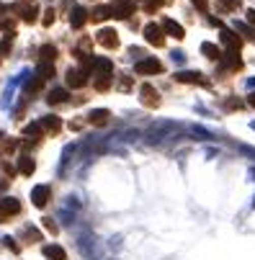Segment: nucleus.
Listing matches in <instances>:
<instances>
[{
    "label": "nucleus",
    "instance_id": "31",
    "mask_svg": "<svg viewBox=\"0 0 255 260\" xmlns=\"http://www.w3.org/2000/svg\"><path fill=\"white\" fill-rule=\"evenodd\" d=\"M52 23H54V11L47 8V11H44V26H52Z\"/></svg>",
    "mask_w": 255,
    "mask_h": 260
},
{
    "label": "nucleus",
    "instance_id": "17",
    "mask_svg": "<svg viewBox=\"0 0 255 260\" xmlns=\"http://www.w3.org/2000/svg\"><path fill=\"white\" fill-rule=\"evenodd\" d=\"M67 98H70L67 88H54V90H49V95H47V103H49V106H59V103H65Z\"/></svg>",
    "mask_w": 255,
    "mask_h": 260
},
{
    "label": "nucleus",
    "instance_id": "12",
    "mask_svg": "<svg viewBox=\"0 0 255 260\" xmlns=\"http://www.w3.org/2000/svg\"><path fill=\"white\" fill-rule=\"evenodd\" d=\"M178 83H196V85H209V80L201 75V72H175Z\"/></svg>",
    "mask_w": 255,
    "mask_h": 260
},
{
    "label": "nucleus",
    "instance_id": "3",
    "mask_svg": "<svg viewBox=\"0 0 255 260\" xmlns=\"http://www.w3.org/2000/svg\"><path fill=\"white\" fill-rule=\"evenodd\" d=\"M31 201H34L36 209H44L52 201V188L49 185H34L31 188Z\"/></svg>",
    "mask_w": 255,
    "mask_h": 260
},
{
    "label": "nucleus",
    "instance_id": "25",
    "mask_svg": "<svg viewBox=\"0 0 255 260\" xmlns=\"http://www.w3.org/2000/svg\"><path fill=\"white\" fill-rule=\"evenodd\" d=\"M42 80H47V78H54V64L52 62H42L39 64V72H36Z\"/></svg>",
    "mask_w": 255,
    "mask_h": 260
},
{
    "label": "nucleus",
    "instance_id": "6",
    "mask_svg": "<svg viewBox=\"0 0 255 260\" xmlns=\"http://www.w3.org/2000/svg\"><path fill=\"white\" fill-rule=\"evenodd\" d=\"M163 34L165 31L157 23H147V26H144V39H147V44H152V47H163L165 44V36Z\"/></svg>",
    "mask_w": 255,
    "mask_h": 260
},
{
    "label": "nucleus",
    "instance_id": "5",
    "mask_svg": "<svg viewBox=\"0 0 255 260\" xmlns=\"http://www.w3.org/2000/svg\"><path fill=\"white\" fill-rule=\"evenodd\" d=\"M139 101H142V106H147V108H157V106H160V93H157L152 85L144 83V85L139 88Z\"/></svg>",
    "mask_w": 255,
    "mask_h": 260
},
{
    "label": "nucleus",
    "instance_id": "18",
    "mask_svg": "<svg viewBox=\"0 0 255 260\" xmlns=\"http://www.w3.org/2000/svg\"><path fill=\"white\" fill-rule=\"evenodd\" d=\"M34 170H36V162H34V157H28V155H21V157H18V173H21V175H34Z\"/></svg>",
    "mask_w": 255,
    "mask_h": 260
},
{
    "label": "nucleus",
    "instance_id": "23",
    "mask_svg": "<svg viewBox=\"0 0 255 260\" xmlns=\"http://www.w3.org/2000/svg\"><path fill=\"white\" fill-rule=\"evenodd\" d=\"M39 57H42V62H54V59H57V47L44 44V47L39 49Z\"/></svg>",
    "mask_w": 255,
    "mask_h": 260
},
{
    "label": "nucleus",
    "instance_id": "22",
    "mask_svg": "<svg viewBox=\"0 0 255 260\" xmlns=\"http://www.w3.org/2000/svg\"><path fill=\"white\" fill-rule=\"evenodd\" d=\"M23 240H26V242H44L42 230H36V227H26V230H23Z\"/></svg>",
    "mask_w": 255,
    "mask_h": 260
},
{
    "label": "nucleus",
    "instance_id": "24",
    "mask_svg": "<svg viewBox=\"0 0 255 260\" xmlns=\"http://www.w3.org/2000/svg\"><path fill=\"white\" fill-rule=\"evenodd\" d=\"M18 13L23 16V21H26V23H34V21H36V13H39V8H36V6L21 8V6H18Z\"/></svg>",
    "mask_w": 255,
    "mask_h": 260
},
{
    "label": "nucleus",
    "instance_id": "2",
    "mask_svg": "<svg viewBox=\"0 0 255 260\" xmlns=\"http://www.w3.org/2000/svg\"><path fill=\"white\" fill-rule=\"evenodd\" d=\"M134 72H137V75H160V72H163V62L155 59V57L139 59V62L134 64Z\"/></svg>",
    "mask_w": 255,
    "mask_h": 260
},
{
    "label": "nucleus",
    "instance_id": "20",
    "mask_svg": "<svg viewBox=\"0 0 255 260\" xmlns=\"http://www.w3.org/2000/svg\"><path fill=\"white\" fill-rule=\"evenodd\" d=\"M201 52H204V57H209V59H222V49L216 47V44H211V42H204V44H201Z\"/></svg>",
    "mask_w": 255,
    "mask_h": 260
},
{
    "label": "nucleus",
    "instance_id": "7",
    "mask_svg": "<svg viewBox=\"0 0 255 260\" xmlns=\"http://www.w3.org/2000/svg\"><path fill=\"white\" fill-rule=\"evenodd\" d=\"M85 21H88V11L83 6H72V11H70V26L75 28V31H80L85 26Z\"/></svg>",
    "mask_w": 255,
    "mask_h": 260
},
{
    "label": "nucleus",
    "instance_id": "15",
    "mask_svg": "<svg viewBox=\"0 0 255 260\" xmlns=\"http://www.w3.org/2000/svg\"><path fill=\"white\" fill-rule=\"evenodd\" d=\"M114 16H116V18H132V16H134V3H132V0L116 3V6H114Z\"/></svg>",
    "mask_w": 255,
    "mask_h": 260
},
{
    "label": "nucleus",
    "instance_id": "9",
    "mask_svg": "<svg viewBox=\"0 0 255 260\" xmlns=\"http://www.w3.org/2000/svg\"><path fill=\"white\" fill-rule=\"evenodd\" d=\"M42 137H44V129H42V124H39V121H31L28 126H23V139H28V144L39 142Z\"/></svg>",
    "mask_w": 255,
    "mask_h": 260
},
{
    "label": "nucleus",
    "instance_id": "34",
    "mask_svg": "<svg viewBox=\"0 0 255 260\" xmlns=\"http://www.w3.org/2000/svg\"><path fill=\"white\" fill-rule=\"evenodd\" d=\"M119 88H121V90H132V80H121Z\"/></svg>",
    "mask_w": 255,
    "mask_h": 260
},
{
    "label": "nucleus",
    "instance_id": "21",
    "mask_svg": "<svg viewBox=\"0 0 255 260\" xmlns=\"http://www.w3.org/2000/svg\"><path fill=\"white\" fill-rule=\"evenodd\" d=\"M222 62H225V67H227V70H242V59L237 57V52L225 54V57H222Z\"/></svg>",
    "mask_w": 255,
    "mask_h": 260
},
{
    "label": "nucleus",
    "instance_id": "30",
    "mask_svg": "<svg viewBox=\"0 0 255 260\" xmlns=\"http://www.w3.org/2000/svg\"><path fill=\"white\" fill-rule=\"evenodd\" d=\"M42 224H44V227H47L52 235H57V232H59V227L54 224V219H49V216H47V219H42Z\"/></svg>",
    "mask_w": 255,
    "mask_h": 260
},
{
    "label": "nucleus",
    "instance_id": "8",
    "mask_svg": "<svg viewBox=\"0 0 255 260\" xmlns=\"http://www.w3.org/2000/svg\"><path fill=\"white\" fill-rule=\"evenodd\" d=\"M222 44L230 49V52H240V47H242V39L235 34V31H230V28H222Z\"/></svg>",
    "mask_w": 255,
    "mask_h": 260
},
{
    "label": "nucleus",
    "instance_id": "36",
    "mask_svg": "<svg viewBox=\"0 0 255 260\" xmlns=\"http://www.w3.org/2000/svg\"><path fill=\"white\" fill-rule=\"evenodd\" d=\"M247 103H250V106L255 108V93H250V95H247Z\"/></svg>",
    "mask_w": 255,
    "mask_h": 260
},
{
    "label": "nucleus",
    "instance_id": "14",
    "mask_svg": "<svg viewBox=\"0 0 255 260\" xmlns=\"http://www.w3.org/2000/svg\"><path fill=\"white\" fill-rule=\"evenodd\" d=\"M42 252H44L47 260H67V252H65L62 245H44Z\"/></svg>",
    "mask_w": 255,
    "mask_h": 260
},
{
    "label": "nucleus",
    "instance_id": "28",
    "mask_svg": "<svg viewBox=\"0 0 255 260\" xmlns=\"http://www.w3.org/2000/svg\"><path fill=\"white\" fill-rule=\"evenodd\" d=\"M235 28H237L240 34H245V36H247L250 42H255V28H250V26H245V23H237Z\"/></svg>",
    "mask_w": 255,
    "mask_h": 260
},
{
    "label": "nucleus",
    "instance_id": "19",
    "mask_svg": "<svg viewBox=\"0 0 255 260\" xmlns=\"http://www.w3.org/2000/svg\"><path fill=\"white\" fill-rule=\"evenodd\" d=\"M93 21H106V18H114V6H98L90 16Z\"/></svg>",
    "mask_w": 255,
    "mask_h": 260
},
{
    "label": "nucleus",
    "instance_id": "37",
    "mask_svg": "<svg viewBox=\"0 0 255 260\" xmlns=\"http://www.w3.org/2000/svg\"><path fill=\"white\" fill-rule=\"evenodd\" d=\"M0 137H3V132H0Z\"/></svg>",
    "mask_w": 255,
    "mask_h": 260
},
{
    "label": "nucleus",
    "instance_id": "29",
    "mask_svg": "<svg viewBox=\"0 0 255 260\" xmlns=\"http://www.w3.org/2000/svg\"><path fill=\"white\" fill-rule=\"evenodd\" d=\"M219 8H222V11H237V8H240V0H222Z\"/></svg>",
    "mask_w": 255,
    "mask_h": 260
},
{
    "label": "nucleus",
    "instance_id": "27",
    "mask_svg": "<svg viewBox=\"0 0 255 260\" xmlns=\"http://www.w3.org/2000/svg\"><path fill=\"white\" fill-rule=\"evenodd\" d=\"M111 88V75H98V80H95V90H108Z\"/></svg>",
    "mask_w": 255,
    "mask_h": 260
},
{
    "label": "nucleus",
    "instance_id": "1",
    "mask_svg": "<svg viewBox=\"0 0 255 260\" xmlns=\"http://www.w3.org/2000/svg\"><path fill=\"white\" fill-rule=\"evenodd\" d=\"M18 214H21V201L18 199H13V196L0 199V224H6V221H11Z\"/></svg>",
    "mask_w": 255,
    "mask_h": 260
},
{
    "label": "nucleus",
    "instance_id": "11",
    "mask_svg": "<svg viewBox=\"0 0 255 260\" xmlns=\"http://www.w3.org/2000/svg\"><path fill=\"white\" fill-rule=\"evenodd\" d=\"M39 124H42V129H47L49 134H59V132H62V119H59V116H54V114L42 116V119H39Z\"/></svg>",
    "mask_w": 255,
    "mask_h": 260
},
{
    "label": "nucleus",
    "instance_id": "10",
    "mask_svg": "<svg viewBox=\"0 0 255 260\" xmlns=\"http://www.w3.org/2000/svg\"><path fill=\"white\" fill-rule=\"evenodd\" d=\"M163 31H168L170 36H173V39H186V31H183V26H180V23H175L173 18H163Z\"/></svg>",
    "mask_w": 255,
    "mask_h": 260
},
{
    "label": "nucleus",
    "instance_id": "35",
    "mask_svg": "<svg viewBox=\"0 0 255 260\" xmlns=\"http://www.w3.org/2000/svg\"><path fill=\"white\" fill-rule=\"evenodd\" d=\"M247 23H252V26H255V11H247Z\"/></svg>",
    "mask_w": 255,
    "mask_h": 260
},
{
    "label": "nucleus",
    "instance_id": "13",
    "mask_svg": "<svg viewBox=\"0 0 255 260\" xmlns=\"http://www.w3.org/2000/svg\"><path fill=\"white\" fill-rule=\"evenodd\" d=\"M85 70H67V85L70 88H83L85 85Z\"/></svg>",
    "mask_w": 255,
    "mask_h": 260
},
{
    "label": "nucleus",
    "instance_id": "16",
    "mask_svg": "<svg viewBox=\"0 0 255 260\" xmlns=\"http://www.w3.org/2000/svg\"><path fill=\"white\" fill-rule=\"evenodd\" d=\"M108 119H111V111H106V108H95V111H90V114H88V121L95 124V126L106 124Z\"/></svg>",
    "mask_w": 255,
    "mask_h": 260
},
{
    "label": "nucleus",
    "instance_id": "33",
    "mask_svg": "<svg viewBox=\"0 0 255 260\" xmlns=\"http://www.w3.org/2000/svg\"><path fill=\"white\" fill-rule=\"evenodd\" d=\"M191 3H194L201 13H206V8H209V6H206V0H191Z\"/></svg>",
    "mask_w": 255,
    "mask_h": 260
},
{
    "label": "nucleus",
    "instance_id": "26",
    "mask_svg": "<svg viewBox=\"0 0 255 260\" xmlns=\"http://www.w3.org/2000/svg\"><path fill=\"white\" fill-rule=\"evenodd\" d=\"M13 28H16V18H11V16H0V31L13 34Z\"/></svg>",
    "mask_w": 255,
    "mask_h": 260
},
{
    "label": "nucleus",
    "instance_id": "32",
    "mask_svg": "<svg viewBox=\"0 0 255 260\" xmlns=\"http://www.w3.org/2000/svg\"><path fill=\"white\" fill-rule=\"evenodd\" d=\"M3 242H6V247H8V250H13V252H18V245H16V240H13V237H6Z\"/></svg>",
    "mask_w": 255,
    "mask_h": 260
},
{
    "label": "nucleus",
    "instance_id": "4",
    "mask_svg": "<svg viewBox=\"0 0 255 260\" xmlns=\"http://www.w3.org/2000/svg\"><path fill=\"white\" fill-rule=\"evenodd\" d=\"M95 42L103 47V49H116L119 47V34L114 28H101L95 34Z\"/></svg>",
    "mask_w": 255,
    "mask_h": 260
}]
</instances>
